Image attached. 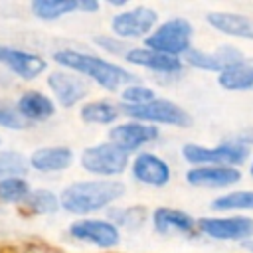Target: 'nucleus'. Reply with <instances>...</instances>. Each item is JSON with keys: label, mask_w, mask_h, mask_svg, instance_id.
Here are the masks:
<instances>
[{"label": "nucleus", "mask_w": 253, "mask_h": 253, "mask_svg": "<svg viewBox=\"0 0 253 253\" xmlns=\"http://www.w3.org/2000/svg\"><path fill=\"white\" fill-rule=\"evenodd\" d=\"M198 229L211 239L219 241H247L253 239V219L245 215L229 217H200Z\"/></svg>", "instance_id": "6e6552de"}, {"label": "nucleus", "mask_w": 253, "mask_h": 253, "mask_svg": "<svg viewBox=\"0 0 253 253\" xmlns=\"http://www.w3.org/2000/svg\"><path fill=\"white\" fill-rule=\"evenodd\" d=\"M28 162L38 172H61L71 166L73 152L67 146H43L34 150Z\"/></svg>", "instance_id": "aec40b11"}, {"label": "nucleus", "mask_w": 253, "mask_h": 253, "mask_svg": "<svg viewBox=\"0 0 253 253\" xmlns=\"http://www.w3.org/2000/svg\"><path fill=\"white\" fill-rule=\"evenodd\" d=\"M121 99H123V105H130V107H138V105H146L150 101L156 99L154 91L144 87V85H128L121 91Z\"/></svg>", "instance_id": "c85d7f7f"}, {"label": "nucleus", "mask_w": 253, "mask_h": 253, "mask_svg": "<svg viewBox=\"0 0 253 253\" xmlns=\"http://www.w3.org/2000/svg\"><path fill=\"white\" fill-rule=\"evenodd\" d=\"M53 61L59 63L61 67H67L75 73L93 79L97 85H101L107 91H119L123 87L134 85L138 79L123 65L111 63L103 57H97L93 53H83L77 49H57L53 53Z\"/></svg>", "instance_id": "f257e3e1"}, {"label": "nucleus", "mask_w": 253, "mask_h": 253, "mask_svg": "<svg viewBox=\"0 0 253 253\" xmlns=\"http://www.w3.org/2000/svg\"><path fill=\"white\" fill-rule=\"evenodd\" d=\"M0 126L10 130H22L26 126V121L18 113V107L4 99H0Z\"/></svg>", "instance_id": "c756f323"}, {"label": "nucleus", "mask_w": 253, "mask_h": 253, "mask_svg": "<svg viewBox=\"0 0 253 253\" xmlns=\"http://www.w3.org/2000/svg\"><path fill=\"white\" fill-rule=\"evenodd\" d=\"M30 192H32L30 184L20 176H12V178H2L0 180V202H4V204L26 202Z\"/></svg>", "instance_id": "a878e982"}, {"label": "nucleus", "mask_w": 253, "mask_h": 253, "mask_svg": "<svg viewBox=\"0 0 253 253\" xmlns=\"http://www.w3.org/2000/svg\"><path fill=\"white\" fill-rule=\"evenodd\" d=\"M24 204L28 206V210L32 213H38V215H51L61 208L59 198L51 190H45V188L32 190Z\"/></svg>", "instance_id": "393cba45"}, {"label": "nucleus", "mask_w": 253, "mask_h": 253, "mask_svg": "<svg viewBox=\"0 0 253 253\" xmlns=\"http://www.w3.org/2000/svg\"><path fill=\"white\" fill-rule=\"evenodd\" d=\"M158 22L156 10L148 6H136L125 12H119L111 20V30L119 40H132V38H148L154 32Z\"/></svg>", "instance_id": "0eeeda50"}, {"label": "nucleus", "mask_w": 253, "mask_h": 253, "mask_svg": "<svg viewBox=\"0 0 253 253\" xmlns=\"http://www.w3.org/2000/svg\"><path fill=\"white\" fill-rule=\"evenodd\" d=\"M125 59L128 63L146 67L154 73H166V75L180 73L184 67L180 57H172V55H166V53H160V51H154L148 47H130V51L125 55Z\"/></svg>", "instance_id": "f3484780"}, {"label": "nucleus", "mask_w": 253, "mask_h": 253, "mask_svg": "<svg viewBox=\"0 0 253 253\" xmlns=\"http://www.w3.org/2000/svg\"><path fill=\"white\" fill-rule=\"evenodd\" d=\"M241 180V172L233 166H194L186 174V182L194 188H229Z\"/></svg>", "instance_id": "4468645a"}, {"label": "nucleus", "mask_w": 253, "mask_h": 253, "mask_svg": "<svg viewBox=\"0 0 253 253\" xmlns=\"http://www.w3.org/2000/svg\"><path fill=\"white\" fill-rule=\"evenodd\" d=\"M241 247H243V249H247L249 253H253V239H247V241H243V243H241Z\"/></svg>", "instance_id": "72a5a7b5"}, {"label": "nucleus", "mask_w": 253, "mask_h": 253, "mask_svg": "<svg viewBox=\"0 0 253 253\" xmlns=\"http://www.w3.org/2000/svg\"><path fill=\"white\" fill-rule=\"evenodd\" d=\"M30 162L16 150H2L0 152V180L2 178H12L28 172Z\"/></svg>", "instance_id": "cd10ccee"}, {"label": "nucleus", "mask_w": 253, "mask_h": 253, "mask_svg": "<svg viewBox=\"0 0 253 253\" xmlns=\"http://www.w3.org/2000/svg\"><path fill=\"white\" fill-rule=\"evenodd\" d=\"M249 174H251V178H253V162H251V166H249Z\"/></svg>", "instance_id": "f704fd0d"}, {"label": "nucleus", "mask_w": 253, "mask_h": 253, "mask_svg": "<svg viewBox=\"0 0 253 253\" xmlns=\"http://www.w3.org/2000/svg\"><path fill=\"white\" fill-rule=\"evenodd\" d=\"M121 113L128 115L130 119H134L138 123H146V125L158 123V125H172V126H182V128L192 126L190 113L168 99H154V101H150L146 105H138V107L121 105Z\"/></svg>", "instance_id": "39448f33"}, {"label": "nucleus", "mask_w": 253, "mask_h": 253, "mask_svg": "<svg viewBox=\"0 0 253 253\" xmlns=\"http://www.w3.org/2000/svg\"><path fill=\"white\" fill-rule=\"evenodd\" d=\"M152 227L160 235H188L198 227V221L176 208H156L152 211Z\"/></svg>", "instance_id": "dca6fc26"}, {"label": "nucleus", "mask_w": 253, "mask_h": 253, "mask_svg": "<svg viewBox=\"0 0 253 253\" xmlns=\"http://www.w3.org/2000/svg\"><path fill=\"white\" fill-rule=\"evenodd\" d=\"M0 63L24 81H32L47 69V61L43 57L4 43H0Z\"/></svg>", "instance_id": "ddd939ff"}, {"label": "nucleus", "mask_w": 253, "mask_h": 253, "mask_svg": "<svg viewBox=\"0 0 253 253\" xmlns=\"http://www.w3.org/2000/svg\"><path fill=\"white\" fill-rule=\"evenodd\" d=\"M16 107L22 119L30 123H43L55 115V103L40 91H24L18 97Z\"/></svg>", "instance_id": "6ab92c4d"}, {"label": "nucleus", "mask_w": 253, "mask_h": 253, "mask_svg": "<svg viewBox=\"0 0 253 253\" xmlns=\"http://www.w3.org/2000/svg\"><path fill=\"white\" fill-rule=\"evenodd\" d=\"M239 140H241V142H245V144H253V126H251V128H247V130H243V132H241V136H239Z\"/></svg>", "instance_id": "473e14b6"}, {"label": "nucleus", "mask_w": 253, "mask_h": 253, "mask_svg": "<svg viewBox=\"0 0 253 253\" xmlns=\"http://www.w3.org/2000/svg\"><path fill=\"white\" fill-rule=\"evenodd\" d=\"M30 8H32L36 18L51 22V20H57L65 14L77 12L79 0H34Z\"/></svg>", "instance_id": "5701e85b"}, {"label": "nucleus", "mask_w": 253, "mask_h": 253, "mask_svg": "<svg viewBox=\"0 0 253 253\" xmlns=\"http://www.w3.org/2000/svg\"><path fill=\"white\" fill-rule=\"evenodd\" d=\"M184 158L194 166H239L249 156V146L237 140H225L213 148L188 142L182 146Z\"/></svg>", "instance_id": "7ed1b4c3"}, {"label": "nucleus", "mask_w": 253, "mask_h": 253, "mask_svg": "<svg viewBox=\"0 0 253 253\" xmlns=\"http://www.w3.org/2000/svg\"><path fill=\"white\" fill-rule=\"evenodd\" d=\"M121 107L113 105L111 101H91L85 103L79 111V117L87 125H111L119 119Z\"/></svg>", "instance_id": "4be33fe9"}, {"label": "nucleus", "mask_w": 253, "mask_h": 253, "mask_svg": "<svg viewBox=\"0 0 253 253\" xmlns=\"http://www.w3.org/2000/svg\"><path fill=\"white\" fill-rule=\"evenodd\" d=\"M148 210L144 206H126V208H111L109 217L115 225L125 227L128 231L140 229L148 221Z\"/></svg>", "instance_id": "b1692460"}, {"label": "nucleus", "mask_w": 253, "mask_h": 253, "mask_svg": "<svg viewBox=\"0 0 253 253\" xmlns=\"http://www.w3.org/2000/svg\"><path fill=\"white\" fill-rule=\"evenodd\" d=\"M79 10L81 12H97L99 10V2H95V0H79Z\"/></svg>", "instance_id": "2f4dec72"}, {"label": "nucleus", "mask_w": 253, "mask_h": 253, "mask_svg": "<svg viewBox=\"0 0 253 253\" xmlns=\"http://www.w3.org/2000/svg\"><path fill=\"white\" fill-rule=\"evenodd\" d=\"M211 208L217 211L253 210V190H237V192L223 194L211 202Z\"/></svg>", "instance_id": "bb28decb"}, {"label": "nucleus", "mask_w": 253, "mask_h": 253, "mask_svg": "<svg viewBox=\"0 0 253 253\" xmlns=\"http://www.w3.org/2000/svg\"><path fill=\"white\" fill-rule=\"evenodd\" d=\"M206 22L221 34L243 38V40H253V18L251 16L235 14V12H210L206 16Z\"/></svg>", "instance_id": "a211bd4d"}, {"label": "nucleus", "mask_w": 253, "mask_h": 253, "mask_svg": "<svg viewBox=\"0 0 253 253\" xmlns=\"http://www.w3.org/2000/svg\"><path fill=\"white\" fill-rule=\"evenodd\" d=\"M125 194V186L117 180H83L69 184L61 196V208L73 215L95 213Z\"/></svg>", "instance_id": "f03ea898"}, {"label": "nucleus", "mask_w": 253, "mask_h": 253, "mask_svg": "<svg viewBox=\"0 0 253 253\" xmlns=\"http://www.w3.org/2000/svg\"><path fill=\"white\" fill-rule=\"evenodd\" d=\"M217 83L225 91H253V59H245L221 71Z\"/></svg>", "instance_id": "412c9836"}, {"label": "nucleus", "mask_w": 253, "mask_h": 253, "mask_svg": "<svg viewBox=\"0 0 253 253\" xmlns=\"http://www.w3.org/2000/svg\"><path fill=\"white\" fill-rule=\"evenodd\" d=\"M0 144H2V140H0Z\"/></svg>", "instance_id": "c9c22d12"}, {"label": "nucleus", "mask_w": 253, "mask_h": 253, "mask_svg": "<svg viewBox=\"0 0 253 253\" xmlns=\"http://www.w3.org/2000/svg\"><path fill=\"white\" fill-rule=\"evenodd\" d=\"M158 134H160L158 126L138 123V121H130V123L115 125L109 130V142H113L115 146H119L121 150H125L128 154V152L138 150L140 146L156 140Z\"/></svg>", "instance_id": "9b49d317"}, {"label": "nucleus", "mask_w": 253, "mask_h": 253, "mask_svg": "<svg viewBox=\"0 0 253 253\" xmlns=\"http://www.w3.org/2000/svg\"><path fill=\"white\" fill-rule=\"evenodd\" d=\"M95 43L101 45L105 51H109V53H113V55H123V57H125V55L130 51L128 43L123 42V40H119L117 36H97V38H95Z\"/></svg>", "instance_id": "7c9ffc66"}, {"label": "nucleus", "mask_w": 253, "mask_h": 253, "mask_svg": "<svg viewBox=\"0 0 253 253\" xmlns=\"http://www.w3.org/2000/svg\"><path fill=\"white\" fill-rule=\"evenodd\" d=\"M81 166L95 176H101V180L119 176L128 166V154L115 146L113 142H101L95 146H89L81 154Z\"/></svg>", "instance_id": "423d86ee"}, {"label": "nucleus", "mask_w": 253, "mask_h": 253, "mask_svg": "<svg viewBox=\"0 0 253 253\" xmlns=\"http://www.w3.org/2000/svg\"><path fill=\"white\" fill-rule=\"evenodd\" d=\"M47 85L53 91V95L59 101V105L67 107V109L75 107L89 93L87 81H83L81 77H77L73 73H67V71H53V73H49Z\"/></svg>", "instance_id": "2eb2a0df"}, {"label": "nucleus", "mask_w": 253, "mask_h": 253, "mask_svg": "<svg viewBox=\"0 0 253 253\" xmlns=\"http://www.w3.org/2000/svg\"><path fill=\"white\" fill-rule=\"evenodd\" d=\"M69 235L77 241H83L101 249L117 247L121 241L119 227L111 219H77L69 225Z\"/></svg>", "instance_id": "1a4fd4ad"}, {"label": "nucleus", "mask_w": 253, "mask_h": 253, "mask_svg": "<svg viewBox=\"0 0 253 253\" xmlns=\"http://www.w3.org/2000/svg\"><path fill=\"white\" fill-rule=\"evenodd\" d=\"M184 61L192 67L204 69V71H215L221 73L241 61H245V55L241 49H237L235 45H219L215 51H204L198 47H192L186 55Z\"/></svg>", "instance_id": "9d476101"}, {"label": "nucleus", "mask_w": 253, "mask_h": 253, "mask_svg": "<svg viewBox=\"0 0 253 253\" xmlns=\"http://www.w3.org/2000/svg\"><path fill=\"white\" fill-rule=\"evenodd\" d=\"M130 172L136 182L144 186H152V188H164L172 178L170 164L154 152L136 154L130 164Z\"/></svg>", "instance_id": "f8f14e48"}, {"label": "nucleus", "mask_w": 253, "mask_h": 253, "mask_svg": "<svg viewBox=\"0 0 253 253\" xmlns=\"http://www.w3.org/2000/svg\"><path fill=\"white\" fill-rule=\"evenodd\" d=\"M192 24L186 18H170L144 38V43L148 49L180 57L192 49Z\"/></svg>", "instance_id": "20e7f679"}]
</instances>
